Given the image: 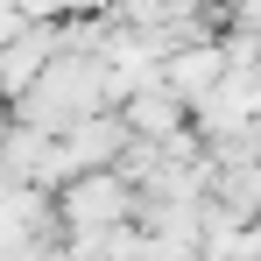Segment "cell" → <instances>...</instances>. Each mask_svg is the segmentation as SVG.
<instances>
[{
    "label": "cell",
    "instance_id": "7a4b0ae2",
    "mask_svg": "<svg viewBox=\"0 0 261 261\" xmlns=\"http://www.w3.org/2000/svg\"><path fill=\"white\" fill-rule=\"evenodd\" d=\"M163 78H170V92H176V99H205V92L226 78V49H219V43L170 49V57H163Z\"/></svg>",
    "mask_w": 261,
    "mask_h": 261
},
{
    "label": "cell",
    "instance_id": "277c9868",
    "mask_svg": "<svg viewBox=\"0 0 261 261\" xmlns=\"http://www.w3.org/2000/svg\"><path fill=\"white\" fill-rule=\"evenodd\" d=\"M78 212H120V191L113 184H85L78 191Z\"/></svg>",
    "mask_w": 261,
    "mask_h": 261
},
{
    "label": "cell",
    "instance_id": "3957f363",
    "mask_svg": "<svg viewBox=\"0 0 261 261\" xmlns=\"http://www.w3.org/2000/svg\"><path fill=\"white\" fill-rule=\"evenodd\" d=\"M134 127L141 134H170L176 127V92H141L134 99Z\"/></svg>",
    "mask_w": 261,
    "mask_h": 261
},
{
    "label": "cell",
    "instance_id": "6da1fadb",
    "mask_svg": "<svg viewBox=\"0 0 261 261\" xmlns=\"http://www.w3.org/2000/svg\"><path fill=\"white\" fill-rule=\"evenodd\" d=\"M57 49H64V36H57V29H43V21H29L14 43H0V92H29Z\"/></svg>",
    "mask_w": 261,
    "mask_h": 261
}]
</instances>
